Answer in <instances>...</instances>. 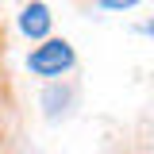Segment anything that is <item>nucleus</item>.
<instances>
[{
	"instance_id": "1",
	"label": "nucleus",
	"mask_w": 154,
	"mask_h": 154,
	"mask_svg": "<svg viewBox=\"0 0 154 154\" xmlns=\"http://www.w3.org/2000/svg\"><path fill=\"white\" fill-rule=\"evenodd\" d=\"M27 69L42 81H62L77 69V50L69 38L62 35H46L42 42H35V50L27 54Z\"/></svg>"
},
{
	"instance_id": "3",
	"label": "nucleus",
	"mask_w": 154,
	"mask_h": 154,
	"mask_svg": "<svg viewBox=\"0 0 154 154\" xmlns=\"http://www.w3.org/2000/svg\"><path fill=\"white\" fill-rule=\"evenodd\" d=\"M50 23H54V16H50V8H46L42 0H27V4H23V12H19V31L27 38L42 42V38L50 35Z\"/></svg>"
},
{
	"instance_id": "2",
	"label": "nucleus",
	"mask_w": 154,
	"mask_h": 154,
	"mask_svg": "<svg viewBox=\"0 0 154 154\" xmlns=\"http://www.w3.org/2000/svg\"><path fill=\"white\" fill-rule=\"evenodd\" d=\"M112 154H154V139H150V119H135L116 127L112 135Z\"/></svg>"
},
{
	"instance_id": "6",
	"label": "nucleus",
	"mask_w": 154,
	"mask_h": 154,
	"mask_svg": "<svg viewBox=\"0 0 154 154\" xmlns=\"http://www.w3.org/2000/svg\"><path fill=\"white\" fill-rule=\"evenodd\" d=\"M77 4H93V0H77Z\"/></svg>"
},
{
	"instance_id": "4",
	"label": "nucleus",
	"mask_w": 154,
	"mask_h": 154,
	"mask_svg": "<svg viewBox=\"0 0 154 154\" xmlns=\"http://www.w3.org/2000/svg\"><path fill=\"white\" fill-rule=\"evenodd\" d=\"M0 85L8 89V27H4V8H0Z\"/></svg>"
},
{
	"instance_id": "5",
	"label": "nucleus",
	"mask_w": 154,
	"mask_h": 154,
	"mask_svg": "<svg viewBox=\"0 0 154 154\" xmlns=\"http://www.w3.org/2000/svg\"><path fill=\"white\" fill-rule=\"evenodd\" d=\"M93 4H100V8H135L139 0H93Z\"/></svg>"
},
{
	"instance_id": "7",
	"label": "nucleus",
	"mask_w": 154,
	"mask_h": 154,
	"mask_svg": "<svg viewBox=\"0 0 154 154\" xmlns=\"http://www.w3.org/2000/svg\"><path fill=\"white\" fill-rule=\"evenodd\" d=\"M8 154H12V150H8Z\"/></svg>"
}]
</instances>
